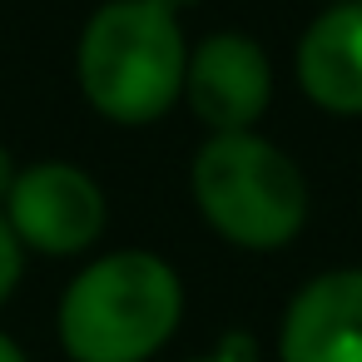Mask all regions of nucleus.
I'll return each mask as SVG.
<instances>
[{
    "label": "nucleus",
    "instance_id": "f257e3e1",
    "mask_svg": "<svg viewBox=\"0 0 362 362\" xmlns=\"http://www.w3.org/2000/svg\"><path fill=\"white\" fill-rule=\"evenodd\" d=\"M179 273L154 253H110L90 263L60 303V342L75 362H144L179 327Z\"/></svg>",
    "mask_w": 362,
    "mask_h": 362
},
{
    "label": "nucleus",
    "instance_id": "39448f33",
    "mask_svg": "<svg viewBox=\"0 0 362 362\" xmlns=\"http://www.w3.org/2000/svg\"><path fill=\"white\" fill-rule=\"evenodd\" d=\"M184 95L214 134L253 129L273 100V65L253 35H209L184 65Z\"/></svg>",
    "mask_w": 362,
    "mask_h": 362
},
{
    "label": "nucleus",
    "instance_id": "9b49d317",
    "mask_svg": "<svg viewBox=\"0 0 362 362\" xmlns=\"http://www.w3.org/2000/svg\"><path fill=\"white\" fill-rule=\"evenodd\" d=\"M0 362H25V357H21V347H16L11 337H0Z\"/></svg>",
    "mask_w": 362,
    "mask_h": 362
},
{
    "label": "nucleus",
    "instance_id": "1a4fd4ad",
    "mask_svg": "<svg viewBox=\"0 0 362 362\" xmlns=\"http://www.w3.org/2000/svg\"><path fill=\"white\" fill-rule=\"evenodd\" d=\"M243 352H248V342H243V337H228V342H223V352H218V357H199V362H248V357H243Z\"/></svg>",
    "mask_w": 362,
    "mask_h": 362
},
{
    "label": "nucleus",
    "instance_id": "f8f14e48",
    "mask_svg": "<svg viewBox=\"0 0 362 362\" xmlns=\"http://www.w3.org/2000/svg\"><path fill=\"white\" fill-rule=\"evenodd\" d=\"M154 6H164V11H184V6H199V0H154Z\"/></svg>",
    "mask_w": 362,
    "mask_h": 362
},
{
    "label": "nucleus",
    "instance_id": "0eeeda50",
    "mask_svg": "<svg viewBox=\"0 0 362 362\" xmlns=\"http://www.w3.org/2000/svg\"><path fill=\"white\" fill-rule=\"evenodd\" d=\"M298 85L327 115H362V0L322 11L303 30Z\"/></svg>",
    "mask_w": 362,
    "mask_h": 362
},
{
    "label": "nucleus",
    "instance_id": "f03ea898",
    "mask_svg": "<svg viewBox=\"0 0 362 362\" xmlns=\"http://www.w3.org/2000/svg\"><path fill=\"white\" fill-rule=\"evenodd\" d=\"M184 35L154 0H110L80 40V85L115 124H149L184 95Z\"/></svg>",
    "mask_w": 362,
    "mask_h": 362
},
{
    "label": "nucleus",
    "instance_id": "423d86ee",
    "mask_svg": "<svg viewBox=\"0 0 362 362\" xmlns=\"http://www.w3.org/2000/svg\"><path fill=\"white\" fill-rule=\"evenodd\" d=\"M283 362H362V268H332L303 283L278 332Z\"/></svg>",
    "mask_w": 362,
    "mask_h": 362
},
{
    "label": "nucleus",
    "instance_id": "7ed1b4c3",
    "mask_svg": "<svg viewBox=\"0 0 362 362\" xmlns=\"http://www.w3.org/2000/svg\"><path fill=\"white\" fill-rule=\"evenodd\" d=\"M194 199L199 214L238 248L273 253L293 243L308 218L303 169L253 129L214 134L194 159Z\"/></svg>",
    "mask_w": 362,
    "mask_h": 362
},
{
    "label": "nucleus",
    "instance_id": "20e7f679",
    "mask_svg": "<svg viewBox=\"0 0 362 362\" xmlns=\"http://www.w3.org/2000/svg\"><path fill=\"white\" fill-rule=\"evenodd\" d=\"M6 223L40 253H80L105 228V194L75 164H35L6 194Z\"/></svg>",
    "mask_w": 362,
    "mask_h": 362
},
{
    "label": "nucleus",
    "instance_id": "9d476101",
    "mask_svg": "<svg viewBox=\"0 0 362 362\" xmlns=\"http://www.w3.org/2000/svg\"><path fill=\"white\" fill-rule=\"evenodd\" d=\"M11 184H16V174H11V159H6V154H0V199H6V194H11Z\"/></svg>",
    "mask_w": 362,
    "mask_h": 362
},
{
    "label": "nucleus",
    "instance_id": "6e6552de",
    "mask_svg": "<svg viewBox=\"0 0 362 362\" xmlns=\"http://www.w3.org/2000/svg\"><path fill=\"white\" fill-rule=\"evenodd\" d=\"M16 278H21V238H16V228L6 223V214H0V303L11 298Z\"/></svg>",
    "mask_w": 362,
    "mask_h": 362
}]
</instances>
